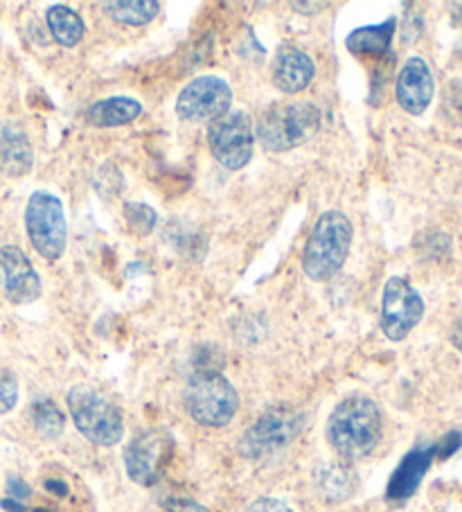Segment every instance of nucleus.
<instances>
[{"instance_id": "obj_10", "label": "nucleus", "mask_w": 462, "mask_h": 512, "mask_svg": "<svg viewBox=\"0 0 462 512\" xmlns=\"http://www.w3.org/2000/svg\"><path fill=\"white\" fill-rule=\"evenodd\" d=\"M424 316V300L411 282L393 276L381 296V330L390 341H404Z\"/></svg>"}, {"instance_id": "obj_6", "label": "nucleus", "mask_w": 462, "mask_h": 512, "mask_svg": "<svg viewBox=\"0 0 462 512\" xmlns=\"http://www.w3.org/2000/svg\"><path fill=\"white\" fill-rule=\"evenodd\" d=\"M305 429V416L293 406H273L244 431L239 440V452L251 461L269 458L287 449Z\"/></svg>"}, {"instance_id": "obj_13", "label": "nucleus", "mask_w": 462, "mask_h": 512, "mask_svg": "<svg viewBox=\"0 0 462 512\" xmlns=\"http://www.w3.org/2000/svg\"><path fill=\"white\" fill-rule=\"evenodd\" d=\"M435 79L429 64L420 57H411L399 70L395 95L399 107L411 116H422L433 102Z\"/></svg>"}, {"instance_id": "obj_16", "label": "nucleus", "mask_w": 462, "mask_h": 512, "mask_svg": "<svg viewBox=\"0 0 462 512\" xmlns=\"http://www.w3.org/2000/svg\"><path fill=\"white\" fill-rule=\"evenodd\" d=\"M140 116H142V104L138 100H133V97H124V95H115L91 104L86 111V122L100 129H111V127L129 125V122L138 120Z\"/></svg>"}, {"instance_id": "obj_14", "label": "nucleus", "mask_w": 462, "mask_h": 512, "mask_svg": "<svg viewBox=\"0 0 462 512\" xmlns=\"http://www.w3.org/2000/svg\"><path fill=\"white\" fill-rule=\"evenodd\" d=\"M316 75L314 59L296 46H282L273 61V84L278 91L296 95L312 84Z\"/></svg>"}, {"instance_id": "obj_4", "label": "nucleus", "mask_w": 462, "mask_h": 512, "mask_svg": "<svg viewBox=\"0 0 462 512\" xmlns=\"http://www.w3.org/2000/svg\"><path fill=\"white\" fill-rule=\"evenodd\" d=\"M185 409L201 427L221 429L233 422L239 395L228 379L212 368H199L185 384Z\"/></svg>"}, {"instance_id": "obj_7", "label": "nucleus", "mask_w": 462, "mask_h": 512, "mask_svg": "<svg viewBox=\"0 0 462 512\" xmlns=\"http://www.w3.org/2000/svg\"><path fill=\"white\" fill-rule=\"evenodd\" d=\"M25 228L34 249L50 262L59 260L68 244V222L64 203L48 190H37L25 210Z\"/></svg>"}, {"instance_id": "obj_32", "label": "nucleus", "mask_w": 462, "mask_h": 512, "mask_svg": "<svg viewBox=\"0 0 462 512\" xmlns=\"http://www.w3.org/2000/svg\"><path fill=\"white\" fill-rule=\"evenodd\" d=\"M3 508L10 510V512H25V510H28V508H25V503L14 501V499H3Z\"/></svg>"}, {"instance_id": "obj_27", "label": "nucleus", "mask_w": 462, "mask_h": 512, "mask_svg": "<svg viewBox=\"0 0 462 512\" xmlns=\"http://www.w3.org/2000/svg\"><path fill=\"white\" fill-rule=\"evenodd\" d=\"M7 492H10V499L21 503L32 497V488L23 479H19V476H10V479H7Z\"/></svg>"}, {"instance_id": "obj_21", "label": "nucleus", "mask_w": 462, "mask_h": 512, "mask_svg": "<svg viewBox=\"0 0 462 512\" xmlns=\"http://www.w3.org/2000/svg\"><path fill=\"white\" fill-rule=\"evenodd\" d=\"M318 490H321L327 501H345L357 488V476L345 465H325L321 472L316 474Z\"/></svg>"}, {"instance_id": "obj_29", "label": "nucleus", "mask_w": 462, "mask_h": 512, "mask_svg": "<svg viewBox=\"0 0 462 512\" xmlns=\"http://www.w3.org/2000/svg\"><path fill=\"white\" fill-rule=\"evenodd\" d=\"M165 508L167 512H210L208 508H203L201 503L192 499H167Z\"/></svg>"}, {"instance_id": "obj_12", "label": "nucleus", "mask_w": 462, "mask_h": 512, "mask_svg": "<svg viewBox=\"0 0 462 512\" xmlns=\"http://www.w3.org/2000/svg\"><path fill=\"white\" fill-rule=\"evenodd\" d=\"M0 289L14 305H28L41 296V276L19 246L0 249Z\"/></svg>"}, {"instance_id": "obj_17", "label": "nucleus", "mask_w": 462, "mask_h": 512, "mask_svg": "<svg viewBox=\"0 0 462 512\" xmlns=\"http://www.w3.org/2000/svg\"><path fill=\"white\" fill-rule=\"evenodd\" d=\"M34 152L28 136L19 127L0 129V172L7 176H23L30 172Z\"/></svg>"}, {"instance_id": "obj_28", "label": "nucleus", "mask_w": 462, "mask_h": 512, "mask_svg": "<svg viewBox=\"0 0 462 512\" xmlns=\"http://www.w3.org/2000/svg\"><path fill=\"white\" fill-rule=\"evenodd\" d=\"M248 512H293L287 503L280 499H257L255 503H251Z\"/></svg>"}, {"instance_id": "obj_11", "label": "nucleus", "mask_w": 462, "mask_h": 512, "mask_svg": "<svg viewBox=\"0 0 462 512\" xmlns=\"http://www.w3.org/2000/svg\"><path fill=\"white\" fill-rule=\"evenodd\" d=\"M172 443L161 431H142L124 449V467L133 483L154 485L163 476V470L170 458Z\"/></svg>"}, {"instance_id": "obj_23", "label": "nucleus", "mask_w": 462, "mask_h": 512, "mask_svg": "<svg viewBox=\"0 0 462 512\" xmlns=\"http://www.w3.org/2000/svg\"><path fill=\"white\" fill-rule=\"evenodd\" d=\"M122 215H124V222H127L131 231L136 235H142V237L154 233V228L158 224L156 210L147 206V203H140V201L124 203Z\"/></svg>"}, {"instance_id": "obj_30", "label": "nucleus", "mask_w": 462, "mask_h": 512, "mask_svg": "<svg viewBox=\"0 0 462 512\" xmlns=\"http://www.w3.org/2000/svg\"><path fill=\"white\" fill-rule=\"evenodd\" d=\"M46 490H50L52 494H57V497H66V494H68V483L66 481H59V479H48L46 481Z\"/></svg>"}, {"instance_id": "obj_1", "label": "nucleus", "mask_w": 462, "mask_h": 512, "mask_svg": "<svg viewBox=\"0 0 462 512\" xmlns=\"http://www.w3.org/2000/svg\"><path fill=\"white\" fill-rule=\"evenodd\" d=\"M384 436V418L379 406L366 395H352L336 406L327 422V438L345 461L370 456Z\"/></svg>"}, {"instance_id": "obj_26", "label": "nucleus", "mask_w": 462, "mask_h": 512, "mask_svg": "<svg viewBox=\"0 0 462 512\" xmlns=\"http://www.w3.org/2000/svg\"><path fill=\"white\" fill-rule=\"evenodd\" d=\"M462 445V436L458 431H451V434L444 436L438 445H435V456L440 458H449L453 452H458Z\"/></svg>"}, {"instance_id": "obj_20", "label": "nucleus", "mask_w": 462, "mask_h": 512, "mask_svg": "<svg viewBox=\"0 0 462 512\" xmlns=\"http://www.w3.org/2000/svg\"><path fill=\"white\" fill-rule=\"evenodd\" d=\"M104 12L120 25H140L151 23L161 12V3L156 0H118V3H104Z\"/></svg>"}, {"instance_id": "obj_19", "label": "nucleus", "mask_w": 462, "mask_h": 512, "mask_svg": "<svg viewBox=\"0 0 462 512\" xmlns=\"http://www.w3.org/2000/svg\"><path fill=\"white\" fill-rule=\"evenodd\" d=\"M50 34L55 37L59 46L75 48L79 41L84 39L86 23L73 7L68 5H52L46 14Z\"/></svg>"}, {"instance_id": "obj_18", "label": "nucleus", "mask_w": 462, "mask_h": 512, "mask_svg": "<svg viewBox=\"0 0 462 512\" xmlns=\"http://www.w3.org/2000/svg\"><path fill=\"white\" fill-rule=\"evenodd\" d=\"M395 28H397V19H393V16L377 25L357 28L348 34V39H345V48H348L352 55L381 57L386 55L390 43H393Z\"/></svg>"}, {"instance_id": "obj_33", "label": "nucleus", "mask_w": 462, "mask_h": 512, "mask_svg": "<svg viewBox=\"0 0 462 512\" xmlns=\"http://www.w3.org/2000/svg\"><path fill=\"white\" fill-rule=\"evenodd\" d=\"M293 7H296V10H325L327 7V3H293Z\"/></svg>"}, {"instance_id": "obj_8", "label": "nucleus", "mask_w": 462, "mask_h": 512, "mask_svg": "<svg viewBox=\"0 0 462 512\" xmlns=\"http://www.w3.org/2000/svg\"><path fill=\"white\" fill-rule=\"evenodd\" d=\"M208 147L215 161L235 172L242 170L253 158L255 129L246 113H228V116L212 122L208 129Z\"/></svg>"}, {"instance_id": "obj_15", "label": "nucleus", "mask_w": 462, "mask_h": 512, "mask_svg": "<svg viewBox=\"0 0 462 512\" xmlns=\"http://www.w3.org/2000/svg\"><path fill=\"white\" fill-rule=\"evenodd\" d=\"M433 458H435V445L411 449V452L404 456V461L399 463L393 476H390L388 499L402 501V499L413 497L415 490L420 488L424 474L429 472Z\"/></svg>"}, {"instance_id": "obj_2", "label": "nucleus", "mask_w": 462, "mask_h": 512, "mask_svg": "<svg viewBox=\"0 0 462 512\" xmlns=\"http://www.w3.org/2000/svg\"><path fill=\"white\" fill-rule=\"evenodd\" d=\"M354 228L341 210H327L316 219L302 249V271L314 282L334 278L350 255Z\"/></svg>"}, {"instance_id": "obj_24", "label": "nucleus", "mask_w": 462, "mask_h": 512, "mask_svg": "<svg viewBox=\"0 0 462 512\" xmlns=\"http://www.w3.org/2000/svg\"><path fill=\"white\" fill-rule=\"evenodd\" d=\"M19 402V382L7 368H0V416L10 413Z\"/></svg>"}, {"instance_id": "obj_31", "label": "nucleus", "mask_w": 462, "mask_h": 512, "mask_svg": "<svg viewBox=\"0 0 462 512\" xmlns=\"http://www.w3.org/2000/svg\"><path fill=\"white\" fill-rule=\"evenodd\" d=\"M451 343L456 346V350L462 355V316L456 321V325H453L451 330Z\"/></svg>"}, {"instance_id": "obj_22", "label": "nucleus", "mask_w": 462, "mask_h": 512, "mask_svg": "<svg viewBox=\"0 0 462 512\" xmlns=\"http://www.w3.org/2000/svg\"><path fill=\"white\" fill-rule=\"evenodd\" d=\"M32 420H34V427H37V431L43 438L55 440L64 434V427H66L64 413H61V409L55 402L46 400V397H41V400L32 404Z\"/></svg>"}, {"instance_id": "obj_34", "label": "nucleus", "mask_w": 462, "mask_h": 512, "mask_svg": "<svg viewBox=\"0 0 462 512\" xmlns=\"http://www.w3.org/2000/svg\"><path fill=\"white\" fill-rule=\"evenodd\" d=\"M458 55H460V59H462V39H460V46H458Z\"/></svg>"}, {"instance_id": "obj_25", "label": "nucleus", "mask_w": 462, "mask_h": 512, "mask_svg": "<svg viewBox=\"0 0 462 512\" xmlns=\"http://www.w3.org/2000/svg\"><path fill=\"white\" fill-rule=\"evenodd\" d=\"M444 111H449L453 120H462V79H453L444 93Z\"/></svg>"}, {"instance_id": "obj_3", "label": "nucleus", "mask_w": 462, "mask_h": 512, "mask_svg": "<svg viewBox=\"0 0 462 512\" xmlns=\"http://www.w3.org/2000/svg\"><path fill=\"white\" fill-rule=\"evenodd\" d=\"M323 127V113L314 102H278L257 120L255 138L266 152L280 154L307 145Z\"/></svg>"}, {"instance_id": "obj_5", "label": "nucleus", "mask_w": 462, "mask_h": 512, "mask_svg": "<svg viewBox=\"0 0 462 512\" xmlns=\"http://www.w3.org/2000/svg\"><path fill=\"white\" fill-rule=\"evenodd\" d=\"M68 411L79 434L93 445L113 447L124 436L122 411L91 386H75L68 393Z\"/></svg>"}, {"instance_id": "obj_9", "label": "nucleus", "mask_w": 462, "mask_h": 512, "mask_svg": "<svg viewBox=\"0 0 462 512\" xmlns=\"http://www.w3.org/2000/svg\"><path fill=\"white\" fill-rule=\"evenodd\" d=\"M233 104V88L224 77L203 75L192 79L176 97V116L183 122H217L228 116Z\"/></svg>"}]
</instances>
